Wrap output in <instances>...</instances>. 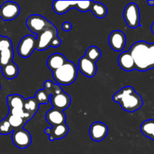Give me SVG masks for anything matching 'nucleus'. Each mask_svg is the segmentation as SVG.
Wrapping results in <instances>:
<instances>
[{
    "label": "nucleus",
    "mask_w": 154,
    "mask_h": 154,
    "mask_svg": "<svg viewBox=\"0 0 154 154\" xmlns=\"http://www.w3.org/2000/svg\"><path fill=\"white\" fill-rule=\"evenodd\" d=\"M101 56H102L101 51L96 46H91L87 48L85 54L86 57H87L89 60H92L95 63H96L100 59Z\"/></svg>",
    "instance_id": "nucleus-27"
},
{
    "label": "nucleus",
    "mask_w": 154,
    "mask_h": 154,
    "mask_svg": "<svg viewBox=\"0 0 154 154\" xmlns=\"http://www.w3.org/2000/svg\"><path fill=\"white\" fill-rule=\"evenodd\" d=\"M108 43L111 49L117 52L123 50L126 44V38L124 33L120 30H114L108 37Z\"/></svg>",
    "instance_id": "nucleus-10"
},
{
    "label": "nucleus",
    "mask_w": 154,
    "mask_h": 154,
    "mask_svg": "<svg viewBox=\"0 0 154 154\" xmlns=\"http://www.w3.org/2000/svg\"><path fill=\"white\" fill-rule=\"evenodd\" d=\"M90 136L94 141H101L105 139L108 133V127L102 122H95L90 126Z\"/></svg>",
    "instance_id": "nucleus-11"
},
{
    "label": "nucleus",
    "mask_w": 154,
    "mask_h": 154,
    "mask_svg": "<svg viewBox=\"0 0 154 154\" xmlns=\"http://www.w3.org/2000/svg\"><path fill=\"white\" fill-rule=\"evenodd\" d=\"M6 118L10 123L11 127L14 129V131L16 130V129H23V126L27 123L24 119L17 117V116L11 115V114H8Z\"/></svg>",
    "instance_id": "nucleus-25"
},
{
    "label": "nucleus",
    "mask_w": 154,
    "mask_h": 154,
    "mask_svg": "<svg viewBox=\"0 0 154 154\" xmlns=\"http://www.w3.org/2000/svg\"><path fill=\"white\" fill-rule=\"evenodd\" d=\"M8 114L17 116V117H21V118L24 119L26 122H28L29 120H32V117H34L33 114L24 111L23 108H9Z\"/></svg>",
    "instance_id": "nucleus-28"
},
{
    "label": "nucleus",
    "mask_w": 154,
    "mask_h": 154,
    "mask_svg": "<svg viewBox=\"0 0 154 154\" xmlns=\"http://www.w3.org/2000/svg\"><path fill=\"white\" fill-rule=\"evenodd\" d=\"M14 58V51L12 48L0 52V67L3 68L11 63Z\"/></svg>",
    "instance_id": "nucleus-26"
},
{
    "label": "nucleus",
    "mask_w": 154,
    "mask_h": 154,
    "mask_svg": "<svg viewBox=\"0 0 154 154\" xmlns=\"http://www.w3.org/2000/svg\"><path fill=\"white\" fill-rule=\"evenodd\" d=\"M147 4L149 5H151V6H153V5H154V1H147Z\"/></svg>",
    "instance_id": "nucleus-35"
},
{
    "label": "nucleus",
    "mask_w": 154,
    "mask_h": 154,
    "mask_svg": "<svg viewBox=\"0 0 154 154\" xmlns=\"http://www.w3.org/2000/svg\"><path fill=\"white\" fill-rule=\"evenodd\" d=\"M45 119L51 126H55L66 123V116L63 111L53 108L46 113Z\"/></svg>",
    "instance_id": "nucleus-15"
},
{
    "label": "nucleus",
    "mask_w": 154,
    "mask_h": 154,
    "mask_svg": "<svg viewBox=\"0 0 154 154\" xmlns=\"http://www.w3.org/2000/svg\"><path fill=\"white\" fill-rule=\"evenodd\" d=\"M51 102L54 108L63 111L70 106L71 97L68 93L63 91L60 94L51 96Z\"/></svg>",
    "instance_id": "nucleus-14"
},
{
    "label": "nucleus",
    "mask_w": 154,
    "mask_h": 154,
    "mask_svg": "<svg viewBox=\"0 0 154 154\" xmlns=\"http://www.w3.org/2000/svg\"><path fill=\"white\" fill-rule=\"evenodd\" d=\"M51 96L45 91V90H38L37 93H35V98L36 100L38 101L39 104H42V105H45V104H48L49 102V100L51 99Z\"/></svg>",
    "instance_id": "nucleus-29"
},
{
    "label": "nucleus",
    "mask_w": 154,
    "mask_h": 154,
    "mask_svg": "<svg viewBox=\"0 0 154 154\" xmlns=\"http://www.w3.org/2000/svg\"><path fill=\"white\" fill-rule=\"evenodd\" d=\"M151 32H153V34H154V22L153 23V24H152L151 26Z\"/></svg>",
    "instance_id": "nucleus-36"
},
{
    "label": "nucleus",
    "mask_w": 154,
    "mask_h": 154,
    "mask_svg": "<svg viewBox=\"0 0 154 154\" xmlns=\"http://www.w3.org/2000/svg\"><path fill=\"white\" fill-rule=\"evenodd\" d=\"M62 29L63 31L69 32L72 29V26L69 22H64L62 25Z\"/></svg>",
    "instance_id": "nucleus-34"
},
{
    "label": "nucleus",
    "mask_w": 154,
    "mask_h": 154,
    "mask_svg": "<svg viewBox=\"0 0 154 154\" xmlns=\"http://www.w3.org/2000/svg\"><path fill=\"white\" fill-rule=\"evenodd\" d=\"M45 133L49 135V140L51 141L63 139L69 133V126L66 123H63L52 126L51 128H46L45 129Z\"/></svg>",
    "instance_id": "nucleus-13"
},
{
    "label": "nucleus",
    "mask_w": 154,
    "mask_h": 154,
    "mask_svg": "<svg viewBox=\"0 0 154 154\" xmlns=\"http://www.w3.org/2000/svg\"><path fill=\"white\" fill-rule=\"evenodd\" d=\"M37 38L32 35H27L22 38L17 47V52L22 58H28L36 49Z\"/></svg>",
    "instance_id": "nucleus-7"
},
{
    "label": "nucleus",
    "mask_w": 154,
    "mask_h": 154,
    "mask_svg": "<svg viewBox=\"0 0 154 154\" xmlns=\"http://www.w3.org/2000/svg\"><path fill=\"white\" fill-rule=\"evenodd\" d=\"M0 90H1V85H0Z\"/></svg>",
    "instance_id": "nucleus-38"
},
{
    "label": "nucleus",
    "mask_w": 154,
    "mask_h": 154,
    "mask_svg": "<svg viewBox=\"0 0 154 154\" xmlns=\"http://www.w3.org/2000/svg\"><path fill=\"white\" fill-rule=\"evenodd\" d=\"M44 90L50 95V96H54V95L60 94L63 93V89L60 87L59 84H55L50 80H47L44 83Z\"/></svg>",
    "instance_id": "nucleus-24"
},
{
    "label": "nucleus",
    "mask_w": 154,
    "mask_h": 154,
    "mask_svg": "<svg viewBox=\"0 0 154 154\" xmlns=\"http://www.w3.org/2000/svg\"><path fill=\"white\" fill-rule=\"evenodd\" d=\"M14 132V129L11 126L10 123L7 118H5L0 121V134L3 135H7Z\"/></svg>",
    "instance_id": "nucleus-30"
},
{
    "label": "nucleus",
    "mask_w": 154,
    "mask_h": 154,
    "mask_svg": "<svg viewBox=\"0 0 154 154\" xmlns=\"http://www.w3.org/2000/svg\"><path fill=\"white\" fill-rule=\"evenodd\" d=\"M90 11L93 13L95 17H96L99 19H102L105 17L108 14V9L105 5L102 4L100 2H96L93 1L90 8Z\"/></svg>",
    "instance_id": "nucleus-22"
},
{
    "label": "nucleus",
    "mask_w": 154,
    "mask_h": 154,
    "mask_svg": "<svg viewBox=\"0 0 154 154\" xmlns=\"http://www.w3.org/2000/svg\"><path fill=\"white\" fill-rule=\"evenodd\" d=\"M140 129L144 136L154 141V120L150 119L143 122Z\"/></svg>",
    "instance_id": "nucleus-21"
},
{
    "label": "nucleus",
    "mask_w": 154,
    "mask_h": 154,
    "mask_svg": "<svg viewBox=\"0 0 154 154\" xmlns=\"http://www.w3.org/2000/svg\"><path fill=\"white\" fill-rule=\"evenodd\" d=\"M58 34L57 28L54 24L50 26L48 28L38 35L37 42H36V50L38 51H45L51 47V42Z\"/></svg>",
    "instance_id": "nucleus-4"
},
{
    "label": "nucleus",
    "mask_w": 154,
    "mask_h": 154,
    "mask_svg": "<svg viewBox=\"0 0 154 154\" xmlns=\"http://www.w3.org/2000/svg\"><path fill=\"white\" fill-rule=\"evenodd\" d=\"M113 100L120 104L124 111L131 113L139 110L143 105L141 96L130 86L123 87L117 92L113 96Z\"/></svg>",
    "instance_id": "nucleus-2"
},
{
    "label": "nucleus",
    "mask_w": 154,
    "mask_h": 154,
    "mask_svg": "<svg viewBox=\"0 0 154 154\" xmlns=\"http://www.w3.org/2000/svg\"><path fill=\"white\" fill-rule=\"evenodd\" d=\"M117 63L123 70L132 72L135 70V64L134 59L129 51H125L119 55Z\"/></svg>",
    "instance_id": "nucleus-16"
},
{
    "label": "nucleus",
    "mask_w": 154,
    "mask_h": 154,
    "mask_svg": "<svg viewBox=\"0 0 154 154\" xmlns=\"http://www.w3.org/2000/svg\"><path fill=\"white\" fill-rule=\"evenodd\" d=\"M77 2L75 1H54L52 4L53 10L57 14H63L70 9L75 8Z\"/></svg>",
    "instance_id": "nucleus-17"
},
{
    "label": "nucleus",
    "mask_w": 154,
    "mask_h": 154,
    "mask_svg": "<svg viewBox=\"0 0 154 154\" xmlns=\"http://www.w3.org/2000/svg\"><path fill=\"white\" fill-rule=\"evenodd\" d=\"M20 13V8L14 2H5L0 7V17L4 21L13 20Z\"/></svg>",
    "instance_id": "nucleus-8"
},
{
    "label": "nucleus",
    "mask_w": 154,
    "mask_h": 154,
    "mask_svg": "<svg viewBox=\"0 0 154 154\" xmlns=\"http://www.w3.org/2000/svg\"><path fill=\"white\" fill-rule=\"evenodd\" d=\"M25 99L18 94L9 95L7 96V104L9 108H23Z\"/></svg>",
    "instance_id": "nucleus-20"
},
{
    "label": "nucleus",
    "mask_w": 154,
    "mask_h": 154,
    "mask_svg": "<svg viewBox=\"0 0 154 154\" xmlns=\"http://www.w3.org/2000/svg\"><path fill=\"white\" fill-rule=\"evenodd\" d=\"M53 77L59 85L68 86L73 84L78 76V69L74 63L67 61L63 66L53 72Z\"/></svg>",
    "instance_id": "nucleus-3"
},
{
    "label": "nucleus",
    "mask_w": 154,
    "mask_h": 154,
    "mask_svg": "<svg viewBox=\"0 0 154 154\" xmlns=\"http://www.w3.org/2000/svg\"><path fill=\"white\" fill-rule=\"evenodd\" d=\"M92 2H93V1H78L77 2L75 8L78 9L81 12L85 13V12L88 11H90Z\"/></svg>",
    "instance_id": "nucleus-31"
},
{
    "label": "nucleus",
    "mask_w": 154,
    "mask_h": 154,
    "mask_svg": "<svg viewBox=\"0 0 154 154\" xmlns=\"http://www.w3.org/2000/svg\"><path fill=\"white\" fill-rule=\"evenodd\" d=\"M2 38H3V36H2L1 35H0V42H1V41H2Z\"/></svg>",
    "instance_id": "nucleus-37"
},
{
    "label": "nucleus",
    "mask_w": 154,
    "mask_h": 154,
    "mask_svg": "<svg viewBox=\"0 0 154 154\" xmlns=\"http://www.w3.org/2000/svg\"><path fill=\"white\" fill-rule=\"evenodd\" d=\"M123 19L129 28L135 29L140 26V11L135 3L128 4L123 11Z\"/></svg>",
    "instance_id": "nucleus-5"
},
{
    "label": "nucleus",
    "mask_w": 154,
    "mask_h": 154,
    "mask_svg": "<svg viewBox=\"0 0 154 154\" xmlns=\"http://www.w3.org/2000/svg\"><path fill=\"white\" fill-rule=\"evenodd\" d=\"M12 48V42L8 37H3L0 42V52Z\"/></svg>",
    "instance_id": "nucleus-32"
},
{
    "label": "nucleus",
    "mask_w": 154,
    "mask_h": 154,
    "mask_svg": "<svg viewBox=\"0 0 154 154\" xmlns=\"http://www.w3.org/2000/svg\"><path fill=\"white\" fill-rule=\"evenodd\" d=\"M135 64V69L146 72L154 69V43L139 41L132 45L129 49Z\"/></svg>",
    "instance_id": "nucleus-1"
},
{
    "label": "nucleus",
    "mask_w": 154,
    "mask_h": 154,
    "mask_svg": "<svg viewBox=\"0 0 154 154\" xmlns=\"http://www.w3.org/2000/svg\"><path fill=\"white\" fill-rule=\"evenodd\" d=\"M78 69L80 72L88 78H93L97 72L96 63L89 60L85 56L81 57L78 61Z\"/></svg>",
    "instance_id": "nucleus-12"
},
{
    "label": "nucleus",
    "mask_w": 154,
    "mask_h": 154,
    "mask_svg": "<svg viewBox=\"0 0 154 154\" xmlns=\"http://www.w3.org/2000/svg\"><path fill=\"white\" fill-rule=\"evenodd\" d=\"M39 105H40V104L38 102L35 98H29V99H25L23 109L26 112L35 115L37 113V111H38Z\"/></svg>",
    "instance_id": "nucleus-23"
},
{
    "label": "nucleus",
    "mask_w": 154,
    "mask_h": 154,
    "mask_svg": "<svg viewBox=\"0 0 154 154\" xmlns=\"http://www.w3.org/2000/svg\"><path fill=\"white\" fill-rule=\"evenodd\" d=\"M26 24L32 32L38 35L53 23L42 15L32 14L27 18Z\"/></svg>",
    "instance_id": "nucleus-6"
},
{
    "label": "nucleus",
    "mask_w": 154,
    "mask_h": 154,
    "mask_svg": "<svg viewBox=\"0 0 154 154\" xmlns=\"http://www.w3.org/2000/svg\"><path fill=\"white\" fill-rule=\"evenodd\" d=\"M67 61V59L63 54L56 53L48 57V60H47V65L52 72H54L59 68L61 67L62 66H63Z\"/></svg>",
    "instance_id": "nucleus-18"
},
{
    "label": "nucleus",
    "mask_w": 154,
    "mask_h": 154,
    "mask_svg": "<svg viewBox=\"0 0 154 154\" xmlns=\"http://www.w3.org/2000/svg\"><path fill=\"white\" fill-rule=\"evenodd\" d=\"M2 73L3 76L8 80H13L19 74V68L14 63L11 62L2 68Z\"/></svg>",
    "instance_id": "nucleus-19"
},
{
    "label": "nucleus",
    "mask_w": 154,
    "mask_h": 154,
    "mask_svg": "<svg viewBox=\"0 0 154 154\" xmlns=\"http://www.w3.org/2000/svg\"><path fill=\"white\" fill-rule=\"evenodd\" d=\"M61 44H62L61 38H60V37H58V36H57L56 38H54V40H53L52 42H51V47H54V48H58V47H60V45H61Z\"/></svg>",
    "instance_id": "nucleus-33"
},
{
    "label": "nucleus",
    "mask_w": 154,
    "mask_h": 154,
    "mask_svg": "<svg viewBox=\"0 0 154 154\" xmlns=\"http://www.w3.org/2000/svg\"><path fill=\"white\" fill-rule=\"evenodd\" d=\"M12 141L18 148L25 149L32 143V136L28 131L24 129H16L12 132Z\"/></svg>",
    "instance_id": "nucleus-9"
}]
</instances>
